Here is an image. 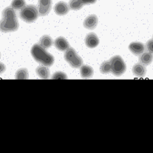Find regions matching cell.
I'll return each instance as SVG.
<instances>
[{
    "mask_svg": "<svg viewBox=\"0 0 153 153\" xmlns=\"http://www.w3.org/2000/svg\"><path fill=\"white\" fill-rule=\"evenodd\" d=\"M31 56L37 62L47 67H51L54 63V57L50 54L46 49L36 44L31 48Z\"/></svg>",
    "mask_w": 153,
    "mask_h": 153,
    "instance_id": "7a4b0ae2",
    "label": "cell"
},
{
    "mask_svg": "<svg viewBox=\"0 0 153 153\" xmlns=\"http://www.w3.org/2000/svg\"><path fill=\"white\" fill-rule=\"evenodd\" d=\"M81 76L84 79H89L93 76V69L89 65H82L80 69Z\"/></svg>",
    "mask_w": 153,
    "mask_h": 153,
    "instance_id": "5bb4252c",
    "label": "cell"
},
{
    "mask_svg": "<svg viewBox=\"0 0 153 153\" xmlns=\"http://www.w3.org/2000/svg\"><path fill=\"white\" fill-rule=\"evenodd\" d=\"M52 0H39V15L47 16L50 13L52 7Z\"/></svg>",
    "mask_w": 153,
    "mask_h": 153,
    "instance_id": "8992f818",
    "label": "cell"
},
{
    "mask_svg": "<svg viewBox=\"0 0 153 153\" xmlns=\"http://www.w3.org/2000/svg\"><path fill=\"white\" fill-rule=\"evenodd\" d=\"M129 50L135 56H139L143 53L145 50V46L141 42H132L129 45Z\"/></svg>",
    "mask_w": 153,
    "mask_h": 153,
    "instance_id": "9c48e42d",
    "label": "cell"
},
{
    "mask_svg": "<svg viewBox=\"0 0 153 153\" xmlns=\"http://www.w3.org/2000/svg\"><path fill=\"white\" fill-rule=\"evenodd\" d=\"M84 4L82 0H70L69 1V7L73 10H80Z\"/></svg>",
    "mask_w": 153,
    "mask_h": 153,
    "instance_id": "e0dca14e",
    "label": "cell"
},
{
    "mask_svg": "<svg viewBox=\"0 0 153 153\" xmlns=\"http://www.w3.org/2000/svg\"><path fill=\"white\" fill-rule=\"evenodd\" d=\"M36 74L38 75L39 77L43 79H47L50 76V70L49 68L45 65H41L39 66L36 70Z\"/></svg>",
    "mask_w": 153,
    "mask_h": 153,
    "instance_id": "4fadbf2b",
    "label": "cell"
},
{
    "mask_svg": "<svg viewBox=\"0 0 153 153\" xmlns=\"http://www.w3.org/2000/svg\"><path fill=\"white\" fill-rule=\"evenodd\" d=\"M0 58H1V53H0Z\"/></svg>",
    "mask_w": 153,
    "mask_h": 153,
    "instance_id": "d4e9b609",
    "label": "cell"
},
{
    "mask_svg": "<svg viewBox=\"0 0 153 153\" xmlns=\"http://www.w3.org/2000/svg\"><path fill=\"white\" fill-rule=\"evenodd\" d=\"M83 1L84 4H94L97 0H82Z\"/></svg>",
    "mask_w": 153,
    "mask_h": 153,
    "instance_id": "603a6c76",
    "label": "cell"
},
{
    "mask_svg": "<svg viewBox=\"0 0 153 153\" xmlns=\"http://www.w3.org/2000/svg\"><path fill=\"white\" fill-rule=\"evenodd\" d=\"M65 59L73 68H81V66L83 65V59L78 55L75 49L72 48H68L65 51Z\"/></svg>",
    "mask_w": 153,
    "mask_h": 153,
    "instance_id": "5b68a950",
    "label": "cell"
},
{
    "mask_svg": "<svg viewBox=\"0 0 153 153\" xmlns=\"http://www.w3.org/2000/svg\"><path fill=\"white\" fill-rule=\"evenodd\" d=\"M28 76H29L28 71L26 68H21V69L18 70L15 75L16 79H27Z\"/></svg>",
    "mask_w": 153,
    "mask_h": 153,
    "instance_id": "ac0fdd59",
    "label": "cell"
},
{
    "mask_svg": "<svg viewBox=\"0 0 153 153\" xmlns=\"http://www.w3.org/2000/svg\"><path fill=\"white\" fill-rule=\"evenodd\" d=\"M98 19L97 16L95 14L88 16L84 21V27L88 30H93L95 29L98 25Z\"/></svg>",
    "mask_w": 153,
    "mask_h": 153,
    "instance_id": "52a82bcc",
    "label": "cell"
},
{
    "mask_svg": "<svg viewBox=\"0 0 153 153\" xmlns=\"http://www.w3.org/2000/svg\"><path fill=\"white\" fill-rule=\"evenodd\" d=\"M100 71L103 74H107L111 72V64L110 61H105L101 64L100 67Z\"/></svg>",
    "mask_w": 153,
    "mask_h": 153,
    "instance_id": "d6986e66",
    "label": "cell"
},
{
    "mask_svg": "<svg viewBox=\"0 0 153 153\" xmlns=\"http://www.w3.org/2000/svg\"><path fill=\"white\" fill-rule=\"evenodd\" d=\"M111 64V73L115 76H121L125 73L126 65L124 59L120 56H115L110 60Z\"/></svg>",
    "mask_w": 153,
    "mask_h": 153,
    "instance_id": "3957f363",
    "label": "cell"
},
{
    "mask_svg": "<svg viewBox=\"0 0 153 153\" xmlns=\"http://www.w3.org/2000/svg\"><path fill=\"white\" fill-rule=\"evenodd\" d=\"M39 16L38 9L34 5L25 6L20 12V17L23 21L27 23L35 22Z\"/></svg>",
    "mask_w": 153,
    "mask_h": 153,
    "instance_id": "277c9868",
    "label": "cell"
},
{
    "mask_svg": "<svg viewBox=\"0 0 153 153\" xmlns=\"http://www.w3.org/2000/svg\"><path fill=\"white\" fill-rule=\"evenodd\" d=\"M55 46L59 51H66L68 48H70L69 42L63 36H59L55 40Z\"/></svg>",
    "mask_w": 153,
    "mask_h": 153,
    "instance_id": "8fae6325",
    "label": "cell"
},
{
    "mask_svg": "<svg viewBox=\"0 0 153 153\" xmlns=\"http://www.w3.org/2000/svg\"><path fill=\"white\" fill-rule=\"evenodd\" d=\"M153 60V54L149 52L143 53L139 56V61L140 64L143 65H149Z\"/></svg>",
    "mask_w": 153,
    "mask_h": 153,
    "instance_id": "2e32d148",
    "label": "cell"
},
{
    "mask_svg": "<svg viewBox=\"0 0 153 153\" xmlns=\"http://www.w3.org/2000/svg\"><path fill=\"white\" fill-rule=\"evenodd\" d=\"M69 5L66 2H65V1H59L54 7L55 13L59 16L66 15L69 12Z\"/></svg>",
    "mask_w": 153,
    "mask_h": 153,
    "instance_id": "30bf717a",
    "label": "cell"
},
{
    "mask_svg": "<svg viewBox=\"0 0 153 153\" xmlns=\"http://www.w3.org/2000/svg\"><path fill=\"white\" fill-rule=\"evenodd\" d=\"M5 70H6L5 65H4L3 63H1V62H0V74L4 73V72L5 71Z\"/></svg>",
    "mask_w": 153,
    "mask_h": 153,
    "instance_id": "cb8c5ba5",
    "label": "cell"
},
{
    "mask_svg": "<svg viewBox=\"0 0 153 153\" xmlns=\"http://www.w3.org/2000/svg\"><path fill=\"white\" fill-rule=\"evenodd\" d=\"M3 19L0 21V31L8 33L16 31L19 28L18 20L15 10L12 7H6L2 11Z\"/></svg>",
    "mask_w": 153,
    "mask_h": 153,
    "instance_id": "6da1fadb",
    "label": "cell"
},
{
    "mask_svg": "<svg viewBox=\"0 0 153 153\" xmlns=\"http://www.w3.org/2000/svg\"><path fill=\"white\" fill-rule=\"evenodd\" d=\"M146 48L149 53L153 54V39L149 40L146 44Z\"/></svg>",
    "mask_w": 153,
    "mask_h": 153,
    "instance_id": "7402d4cb",
    "label": "cell"
},
{
    "mask_svg": "<svg viewBox=\"0 0 153 153\" xmlns=\"http://www.w3.org/2000/svg\"><path fill=\"white\" fill-rule=\"evenodd\" d=\"M132 73L138 77H144L146 73V67L142 64H135L132 68Z\"/></svg>",
    "mask_w": 153,
    "mask_h": 153,
    "instance_id": "7c38bea8",
    "label": "cell"
},
{
    "mask_svg": "<svg viewBox=\"0 0 153 153\" xmlns=\"http://www.w3.org/2000/svg\"><path fill=\"white\" fill-rule=\"evenodd\" d=\"M53 44L52 38L48 35H45L42 36L39 39V45L42 46V48L45 49H48V48H51Z\"/></svg>",
    "mask_w": 153,
    "mask_h": 153,
    "instance_id": "9a60e30c",
    "label": "cell"
},
{
    "mask_svg": "<svg viewBox=\"0 0 153 153\" xmlns=\"http://www.w3.org/2000/svg\"><path fill=\"white\" fill-rule=\"evenodd\" d=\"M51 79H68V76H67L65 73H63V72L59 71V72H56V73H54V74L53 75Z\"/></svg>",
    "mask_w": 153,
    "mask_h": 153,
    "instance_id": "44dd1931",
    "label": "cell"
},
{
    "mask_svg": "<svg viewBox=\"0 0 153 153\" xmlns=\"http://www.w3.org/2000/svg\"><path fill=\"white\" fill-rule=\"evenodd\" d=\"M25 6V0H13L11 2V7L14 10H19L22 9Z\"/></svg>",
    "mask_w": 153,
    "mask_h": 153,
    "instance_id": "ffe728a7",
    "label": "cell"
},
{
    "mask_svg": "<svg viewBox=\"0 0 153 153\" xmlns=\"http://www.w3.org/2000/svg\"><path fill=\"white\" fill-rule=\"evenodd\" d=\"M85 44L88 48H95L99 44V39L96 33H90L87 35L85 38Z\"/></svg>",
    "mask_w": 153,
    "mask_h": 153,
    "instance_id": "ba28073f",
    "label": "cell"
}]
</instances>
